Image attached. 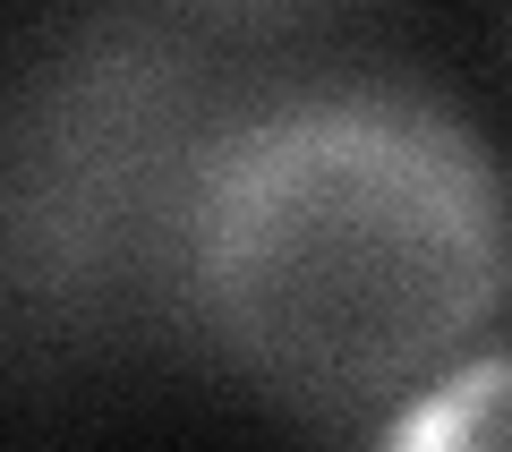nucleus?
I'll use <instances>...</instances> for the list:
<instances>
[{"instance_id":"obj_1","label":"nucleus","mask_w":512,"mask_h":452,"mask_svg":"<svg viewBox=\"0 0 512 452\" xmlns=\"http://www.w3.org/2000/svg\"><path fill=\"white\" fill-rule=\"evenodd\" d=\"M512 290V205L444 103L342 69L265 103L205 197L197 342L291 410L402 418Z\"/></svg>"},{"instance_id":"obj_2","label":"nucleus","mask_w":512,"mask_h":452,"mask_svg":"<svg viewBox=\"0 0 512 452\" xmlns=\"http://www.w3.org/2000/svg\"><path fill=\"white\" fill-rule=\"evenodd\" d=\"M299 9H111L0 69V342L120 350L197 333L222 154L265 103L342 69Z\"/></svg>"},{"instance_id":"obj_3","label":"nucleus","mask_w":512,"mask_h":452,"mask_svg":"<svg viewBox=\"0 0 512 452\" xmlns=\"http://www.w3.org/2000/svg\"><path fill=\"white\" fill-rule=\"evenodd\" d=\"M384 452H512V350L504 359H470L436 393H419L393 418Z\"/></svg>"}]
</instances>
